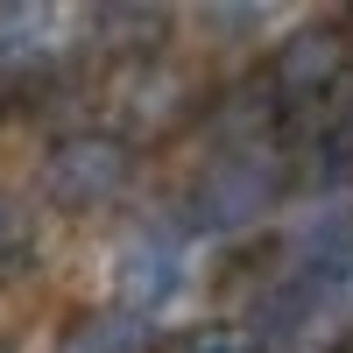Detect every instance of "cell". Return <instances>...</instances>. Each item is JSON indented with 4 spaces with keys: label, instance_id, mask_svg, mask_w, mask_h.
<instances>
[{
    "label": "cell",
    "instance_id": "obj_1",
    "mask_svg": "<svg viewBox=\"0 0 353 353\" xmlns=\"http://www.w3.org/2000/svg\"><path fill=\"white\" fill-rule=\"evenodd\" d=\"M128 184H134V141L113 134V128L57 134L50 156H43V198L71 219H92L106 205H121Z\"/></svg>",
    "mask_w": 353,
    "mask_h": 353
},
{
    "label": "cell",
    "instance_id": "obj_2",
    "mask_svg": "<svg viewBox=\"0 0 353 353\" xmlns=\"http://www.w3.org/2000/svg\"><path fill=\"white\" fill-rule=\"evenodd\" d=\"M346 71H353V43H346V21H304L269 50L261 64V92L276 99L283 121L297 113H325L346 92Z\"/></svg>",
    "mask_w": 353,
    "mask_h": 353
},
{
    "label": "cell",
    "instance_id": "obj_8",
    "mask_svg": "<svg viewBox=\"0 0 353 353\" xmlns=\"http://www.w3.org/2000/svg\"><path fill=\"white\" fill-rule=\"evenodd\" d=\"M36 248V226H28V205L0 191V269H14V261Z\"/></svg>",
    "mask_w": 353,
    "mask_h": 353
},
{
    "label": "cell",
    "instance_id": "obj_9",
    "mask_svg": "<svg viewBox=\"0 0 353 353\" xmlns=\"http://www.w3.org/2000/svg\"><path fill=\"white\" fill-rule=\"evenodd\" d=\"M170 353H261L241 325H198V332H184Z\"/></svg>",
    "mask_w": 353,
    "mask_h": 353
},
{
    "label": "cell",
    "instance_id": "obj_4",
    "mask_svg": "<svg viewBox=\"0 0 353 353\" xmlns=\"http://www.w3.org/2000/svg\"><path fill=\"white\" fill-rule=\"evenodd\" d=\"M198 106V85L184 64H170V57H134V64H121V78H113V113L128 121V141L134 134H170L184 128Z\"/></svg>",
    "mask_w": 353,
    "mask_h": 353
},
{
    "label": "cell",
    "instance_id": "obj_11",
    "mask_svg": "<svg viewBox=\"0 0 353 353\" xmlns=\"http://www.w3.org/2000/svg\"><path fill=\"white\" fill-rule=\"evenodd\" d=\"M339 353H353V332H346V339H339Z\"/></svg>",
    "mask_w": 353,
    "mask_h": 353
},
{
    "label": "cell",
    "instance_id": "obj_10",
    "mask_svg": "<svg viewBox=\"0 0 353 353\" xmlns=\"http://www.w3.org/2000/svg\"><path fill=\"white\" fill-rule=\"evenodd\" d=\"M318 156H325L332 176H353V106L325 121V134H318Z\"/></svg>",
    "mask_w": 353,
    "mask_h": 353
},
{
    "label": "cell",
    "instance_id": "obj_7",
    "mask_svg": "<svg viewBox=\"0 0 353 353\" xmlns=\"http://www.w3.org/2000/svg\"><path fill=\"white\" fill-rule=\"evenodd\" d=\"M170 36V14L163 8H99L92 14V43L106 57H121V64H134V57H156Z\"/></svg>",
    "mask_w": 353,
    "mask_h": 353
},
{
    "label": "cell",
    "instance_id": "obj_6",
    "mask_svg": "<svg viewBox=\"0 0 353 353\" xmlns=\"http://www.w3.org/2000/svg\"><path fill=\"white\" fill-rule=\"evenodd\" d=\"M57 353H156V325L121 304H99V311H78L57 332Z\"/></svg>",
    "mask_w": 353,
    "mask_h": 353
},
{
    "label": "cell",
    "instance_id": "obj_12",
    "mask_svg": "<svg viewBox=\"0 0 353 353\" xmlns=\"http://www.w3.org/2000/svg\"><path fill=\"white\" fill-rule=\"evenodd\" d=\"M346 43H353V14H346Z\"/></svg>",
    "mask_w": 353,
    "mask_h": 353
},
{
    "label": "cell",
    "instance_id": "obj_5",
    "mask_svg": "<svg viewBox=\"0 0 353 353\" xmlns=\"http://www.w3.org/2000/svg\"><path fill=\"white\" fill-rule=\"evenodd\" d=\"M184 290V248L170 233H134V241L113 254V304L134 318H156L163 304H176Z\"/></svg>",
    "mask_w": 353,
    "mask_h": 353
},
{
    "label": "cell",
    "instance_id": "obj_3",
    "mask_svg": "<svg viewBox=\"0 0 353 353\" xmlns=\"http://www.w3.org/2000/svg\"><path fill=\"white\" fill-rule=\"evenodd\" d=\"M290 170L276 149H219L191 184V226L198 233H248L276 212Z\"/></svg>",
    "mask_w": 353,
    "mask_h": 353
}]
</instances>
